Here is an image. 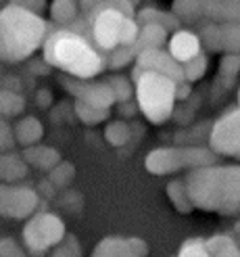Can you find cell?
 Instances as JSON below:
<instances>
[{"instance_id":"6da1fadb","label":"cell","mask_w":240,"mask_h":257,"mask_svg":"<svg viewBox=\"0 0 240 257\" xmlns=\"http://www.w3.org/2000/svg\"><path fill=\"white\" fill-rule=\"evenodd\" d=\"M184 186L194 209L223 215H236L240 209L238 165H209L190 170Z\"/></svg>"},{"instance_id":"7a4b0ae2","label":"cell","mask_w":240,"mask_h":257,"mask_svg":"<svg viewBox=\"0 0 240 257\" xmlns=\"http://www.w3.org/2000/svg\"><path fill=\"white\" fill-rule=\"evenodd\" d=\"M46 21L38 13L13 3L0 9V61L19 63L46 40Z\"/></svg>"},{"instance_id":"3957f363","label":"cell","mask_w":240,"mask_h":257,"mask_svg":"<svg viewBox=\"0 0 240 257\" xmlns=\"http://www.w3.org/2000/svg\"><path fill=\"white\" fill-rule=\"evenodd\" d=\"M44 61L48 65L67 71L78 80H90L105 71V57L88 44L80 34L61 30L44 40Z\"/></svg>"},{"instance_id":"277c9868","label":"cell","mask_w":240,"mask_h":257,"mask_svg":"<svg viewBox=\"0 0 240 257\" xmlns=\"http://www.w3.org/2000/svg\"><path fill=\"white\" fill-rule=\"evenodd\" d=\"M138 107L150 123H163L173 115L175 107V84L153 71L134 73Z\"/></svg>"},{"instance_id":"5b68a950","label":"cell","mask_w":240,"mask_h":257,"mask_svg":"<svg viewBox=\"0 0 240 257\" xmlns=\"http://www.w3.org/2000/svg\"><path fill=\"white\" fill-rule=\"evenodd\" d=\"M65 224L55 213H36L23 228V240L34 255H44L48 249L57 247L65 236Z\"/></svg>"},{"instance_id":"8992f818","label":"cell","mask_w":240,"mask_h":257,"mask_svg":"<svg viewBox=\"0 0 240 257\" xmlns=\"http://www.w3.org/2000/svg\"><path fill=\"white\" fill-rule=\"evenodd\" d=\"M125 17H132V7L128 3H109L96 7L92 36L98 48L115 50L119 46V30Z\"/></svg>"},{"instance_id":"52a82bcc","label":"cell","mask_w":240,"mask_h":257,"mask_svg":"<svg viewBox=\"0 0 240 257\" xmlns=\"http://www.w3.org/2000/svg\"><path fill=\"white\" fill-rule=\"evenodd\" d=\"M209 145L215 155L238 157L240 155V111L232 107L213 123Z\"/></svg>"},{"instance_id":"ba28073f","label":"cell","mask_w":240,"mask_h":257,"mask_svg":"<svg viewBox=\"0 0 240 257\" xmlns=\"http://www.w3.org/2000/svg\"><path fill=\"white\" fill-rule=\"evenodd\" d=\"M40 199L38 192L28 186H5L0 184V215L11 220H23L30 217Z\"/></svg>"},{"instance_id":"9c48e42d","label":"cell","mask_w":240,"mask_h":257,"mask_svg":"<svg viewBox=\"0 0 240 257\" xmlns=\"http://www.w3.org/2000/svg\"><path fill=\"white\" fill-rule=\"evenodd\" d=\"M142 71H153L159 75H165V78H169L173 84L184 82L182 65L175 63L165 50H144V53L136 55L134 73H142Z\"/></svg>"},{"instance_id":"30bf717a","label":"cell","mask_w":240,"mask_h":257,"mask_svg":"<svg viewBox=\"0 0 240 257\" xmlns=\"http://www.w3.org/2000/svg\"><path fill=\"white\" fill-rule=\"evenodd\" d=\"M65 86L80 102L90 105L94 109L111 111V107L115 105V96H113V90L109 88V84H84V82L67 80Z\"/></svg>"},{"instance_id":"8fae6325","label":"cell","mask_w":240,"mask_h":257,"mask_svg":"<svg viewBox=\"0 0 240 257\" xmlns=\"http://www.w3.org/2000/svg\"><path fill=\"white\" fill-rule=\"evenodd\" d=\"M146 172L153 176H165V174H173L184 168L182 163V153L180 147H163V149H155L150 151L146 159Z\"/></svg>"},{"instance_id":"7c38bea8","label":"cell","mask_w":240,"mask_h":257,"mask_svg":"<svg viewBox=\"0 0 240 257\" xmlns=\"http://www.w3.org/2000/svg\"><path fill=\"white\" fill-rule=\"evenodd\" d=\"M200 53V42H198V36L188 32V30H178L171 40H169V57L184 65L190 59H194L196 55Z\"/></svg>"},{"instance_id":"4fadbf2b","label":"cell","mask_w":240,"mask_h":257,"mask_svg":"<svg viewBox=\"0 0 240 257\" xmlns=\"http://www.w3.org/2000/svg\"><path fill=\"white\" fill-rule=\"evenodd\" d=\"M167 42V30L161 28L157 23H146L142 30L138 32V40L132 46L134 57L144 53V50H161V46Z\"/></svg>"},{"instance_id":"5bb4252c","label":"cell","mask_w":240,"mask_h":257,"mask_svg":"<svg viewBox=\"0 0 240 257\" xmlns=\"http://www.w3.org/2000/svg\"><path fill=\"white\" fill-rule=\"evenodd\" d=\"M42 136H44V127L36 117H32V115L19 119L15 123V127H13V138H15V143H19L25 149L36 147V143H40Z\"/></svg>"},{"instance_id":"9a60e30c","label":"cell","mask_w":240,"mask_h":257,"mask_svg":"<svg viewBox=\"0 0 240 257\" xmlns=\"http://www.w3.org/2000/svg\"><path fill=\"white\" fill-rule=\"evenodd\" d=\"M23 161L28 165H34L38 170L50 172L61 163V155L53 147H30L23 151Z\"/></svg>"},{"instance_id":"2e32d148","label":"cell","mask_w":240,"mask_h":257,"mask_svg":"<svg viewBox=\"0 0 240 257\" xmlns=\"http://www.w3.org/2000/svg\"><path fill=\"white\" fill-rule=\"evenodd\" d=\"M238 11V3H200V15L215 23H236Z\"/></svg>"},{"instance_id":"e0dca14e","label":"cell","mask_w":240,"mask_h":257,"mask_svg":"<svg viewBox=\"0 0 240 257\" xmlns=\"http://www.w3.org/2000/svg\"><path fill=\"white\" fill-rule=\"evenodd\" d=\"M92 257H140V255H136L130 249V245H128V240L125 238L107 236L94 247Z\"/></svg>"},{"instance_id":"ac0fdd59","label":"cell","mask_w":240,"mask_h":257,"mask_svg":"<svg viewBox=\"0 0 240 257\" xmlns=\"http://www.w3.org/2000/svg\"><path fill=\"white\" fill-rule=\"evenodd\" d=\"M28 174V163L23 157L15 153H0V180L13 182V180H21Z\"/></svg>"},{"instance_id":"d6986e66","label":"cell","mask_w":240,"mask_h":257,"mask_svg":"<svg viewBox=\"0 0 240 257\" xmlns=\"http://www.w3.org/2000/svg\"><path fill=\"white\" fill-rule=\"evenodd\" d=\"M205 247H207L211 257H240L236 240L232 236H225V234L211 236L209 240H205Z\"/></svg>"},{"instance_id":"ffe728a7","label":"cell","mask_w":240,"mask_h":257,"mask_svg":"<svg viewBox=\"0 0 240 257\" xmlns=\"http://www.w3.org/2000/svg\"><path fill=\"white\" fill-rule=\"evenodd\" d=\"M165 190H167V197H169L171 203H173V207L178 209L180 213H190V211L194 209L192 203H190V199H188L184 180H171Z\"/></svg>"},{"instance_id":"44dd1931","label":"cell","mask_w":240,"mask_h":257,"mask_svg":"<svg viewBox=\"0 0 240 257\" xmlns=\"http://www.w3.org/2000/svg\"><path fill=\"white\" fill-rule=\"evenodd\" d=\"M25 109V98L13 90H0V115L5 117H15L23 113Z\"/></svg>"},{"instance_id":"7402d4cb","label":"cell","mask_w":240,"mask_h":257,"mask_svg":"<svg viewBox=\"0 0 240 257\" xmlns=\"http://www.w3.org/2000/svg\"><path fill=\"white\" fill-rule=\"evenodd\" d=\"M138 19H140L142 25L157 23V25H161V28H165V30H175L178 32V19H175L173 15H165V13H161L157 9H144L140 15H138Z\"/></svg>"},{"instance_id":"603a6c76","label":"cell","mask_w":240,"mask_h":257,"mask_svg":"<svg viewBox=\"0 0 240 257\" xmlns=\"http://www.w3.org/2000/svg\"><path fill=\"white\" fill-rule=\"evenodd\" d=\"M130 136H132V130L125 121H111L105 127V138L113 147H123L130 140Z\"/></svg>"},{"instance_id":"cb8c5ba5","label":"cell","mask_w":240,"mask_h":257,"mask_svg":"<svg viewBox=\"0 0 240 257\" xmlns=\"http://www.w3.org/2000/svg\"><path fill=\"white\" fill-rule=\"evenodd\" d=\"M78 15V5L71 0H55L50 5V17L57 23H71Z\"/></svg>"},{"instance_id":"d4e9b609","label":"cell","mask_w":240,"mask_h":257,"mask_svg":"<svg viewBox=\"0 0 240 257\" xmlns=\"http://www.w3.org/2000/svg\"><path fill=\"white\" fill-rule=\"evenodd\" d=\"M75 176V168H73V163H65V161H61L57 168H53L48 172V182L57 186V188H65L71 180Z\"/></svg>"},{"instance_id":"484cf974","label":"cell","mask_w":240,"mask_h":257,"mask_svg":"<svg viewBox=\"0 0 240 257\" xmlns=\"http://www.w3.org/2000/svg\"><path fill=\"white\" fill-rule=\"evenodd\" d=\"M75 113H78V117L84 123H88V125H94V123L105 121V119H109V115H111V111L94 109L90 105H84V102H80V100H75Z\"/></svg>"},{"instance_id":"4316f807","label":"cell","mask_w":240,"mask_h":257,"mask_svg":"<svg viewBox=\"0 0 240 257\" xmlns=\"http://www.w3.org/2000/svg\"><path fill=\"white\" fill-rule=\"evenodd\" d=\"M182 71H184V80L188 82H196L205 75L207 71V57L203 53H198L194 59H190L188 63H184L182 65Z\"/></svg>"},{"instance_id":"83f0119b","label":"cell","mask_w":240,"mask_h":257,"mask_svg":"<svg viewBox=\"0 0 240 257\" xmlns=\"http://www.w3.org/2000/svg\"><path fill=\"white\" fill-rule=\"evenodd\" d=\"M171 11H173V17L192 23L196 21V17H200V3H194V0H184L182 3V0H178V3H173Z\"/></svg>"},{"instance_id":"f1b7e54d","label":"cell","mask_w":240,"mask_h":257,"mask_svg":"<svg viewBox=\"0 0 240 257\" xmlns=\"http://www.w3.org/2000/svg\"><path fill=\"white\" fill-rule=\"evenodd\" d=\"M50 257H82V245L73 234H65L63 240L55 247Z\"/></svg>"},{"instance_id":"f546056e","label":"cell","mask_w":240,"mask_h":257,"mask_svg":"<svg viewBox=\"0 0 240 257\" xmlns=\"http://www.w3.org/2000/svg\"><path fill=\"white\" fill-rule=\"evenodd\" d=\"M138 32H140L138 21L134 17H125L121 23V30H119V46H123V48L134 46L138 40Z\"/></svg>"},{"instance_id":"4dcf8cb0","label":"cell","mask_w":240,"mask_h":257,"mask_svg":"<svg viewBox=\"0 0 240 257\" xmlns=\"http://www.w3.org/2000/svg\"><path fill=\"white\" fill-rule=\"evenodd\" d=\"M109 88L113 90V96H115V102H128L132 96V86L128 82V78L123 75H113V78L107 82Z\"/></svg>"},{"instance_id":"1f68e13d","label":"cell","mask_w":240,"mask_h":257,"mask_svg":"<svg viewBox=\"0 0 240 257\" xmlns=\"http://www.w3.org/2000/svg\"><path fill=\"white\" fill-rule=\"evenodd\" d=\"M209 50H221V28L219 23H211L205 25L203 32H200V40Z\"/></svg>"},{"instance_id":"d6a6232c","label":"cell","mask_w":240,"mask_h":257,"mask_svg":"<svg viewBox=\"0 0 240 257\" xmlns=\"http://www.w3.org/2000/svg\"><path fill=\"white\" fill-rule=\"evenodd\" d=\"M178 257H211L207 247H205V240L200 238H188L184 245L180 247Z\"/></svg>"},{"instance_id":"836d02e7","label":"cell","mask_w":240,"mask_h":257,"mask_svg":"<svg viewBox=\"0 0 240 257\" xmlns=\"http://www.w3.org/2000/svg\"><path fill=\"white\" fill-rule=\"evenodd\" d=\"M238 67H240L238 55H225V57H221V61H219V75H221L223 80L232 82L236 75H238Z\"/></svg>"},{"instance_id":"e575fe53","label":"cell","mask_w":240,"mask_h":257,"mask_svg":"<svg viewBox=\"0 0 240 257\" xmlns=\"http://www.w3.org/2000/svg\"><path fill=\"white\" fill-rule=\"evenodd\" d=\"M0 257H28L13 238H0Z\"/></svg>"},{"instance_id":"d590c367","label":"cell","mask_w":240,"mask_h":257,"mask_svg":"<svg viewBox=\"0 0 240 257\" xmlns=\"http://www.w3.org/2000/svg\"><path fill=\"white\" fill-rule=\"evenodd\" d=\"M132 59H134L132 48H121V50H117V53H113V55H111V59H109L107 65H109L111 69H119V67L125 65V63H130Z\"/></svg>"},{"instance_id":"8d00e7d4","label":"cell","mask_w":240,"mask_h":257,"mask_svg":"<svg viewBox=\"0 0 240 257\" xmlns=\"http://www.w3.org/2000/svg\"><path fill=\"white\" fill-rule=\"evenodd\" d=\"M13 143H15V138H13L11 127L7 125V121L0 119V151L11 149V147H13Z\"/></svg>"},{"instance_id":"74e56055","label":"cell","mask_w":240,"mask_h":257,"mask_svg":"<svg viewBox=\"0 0 240 257\" xmlns=\"http://www.w3.org/2000/svg\"><path fill=\"white\" fill-rule=\"evenodd\" d=\"M125 240H128V245H130V249L136 253V255H140V257H146L148 255V245H146V242L142 240V238H125Z\"/></svg>"},{"instance_id":"f35d334b","label":"cell","mask_w":240,"mask_h":257,"mask_svg":"<svg viewBox=\"0 0 240 257\" xmlns=\"http://www.w3.org/2000/svg\"><path fill=\"white\" fill-rule=\"evenodd\" d=\"M50 100H53V94H50V90H38V94H36V102H38V107H48L50 105Z\"/></svg>"},{"instance_id":"ab89813d","label":"cell","mask_w":240,"mask_h":257,"mask_svg":"<svg viewBox=\"0 0 240 257\" xmlns=\"http://www.w3.org/2000/svg\"><path fill=\"white\" fill-rule=\"evenodd\" d=\"M188 96H190V86H188L186 82L175 84V100H184Z\"/></svg>"},{"instance_id":"60d3db41","label":"cell","mask_w":240,"mask_h":257,"mask_svg":"<svg viewBox=\"0 0 240 257\" xmlns=\"http://www.w3.org/2000/svg\"><path fill=\"white\" fill-rule=\"evenodd\" d=\"M121 113H136V107H134V102H130L128 107H121Z\"/></svg>"}]
</instances>
